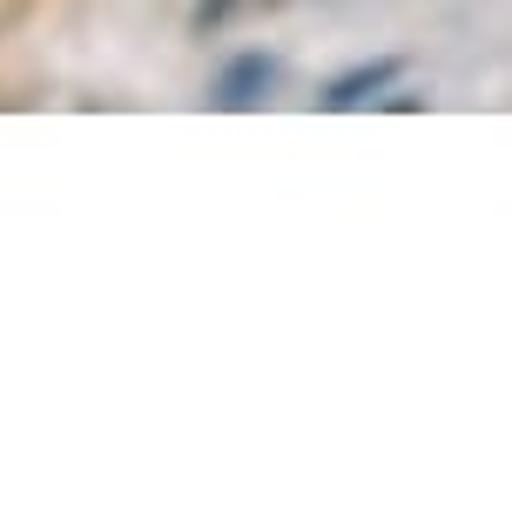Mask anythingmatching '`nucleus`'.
Segmentation results:
<instances>
[{
  "instance_id": "obj_1",
  "label": "nucleus",
  "mask_w": 512,
  "mask_h": 512,
  "mask_svg": "<svg viewBox=\"0 0 512 512\" xmlns=\"http://www.w3.org/2000/svg\"><path fill=\"white\" fill-rule=\"evenodd\" d=\"M405 75V61L398 54H384V61H364V68H351V75H337L331 88H324V108L331 115H351V108H364V102H378L391 81Z\"/></svg>"
},
{
  "instance_id": "obj_2",
  "label": "nucleus",
  "mask_w": 512,
  "mask_h": 512,
  "mask_svg": "<svg viewBox=\"0 0 512 512\" xmlns=\"http://www.w3.org/2000/svg\"><path fill=\"white\" fill-rule=\"evenodd\" d=\"M277 81V61L270 54H236L230 68L216 75V108H256Z\"/></svg>"
}]
</instances>
